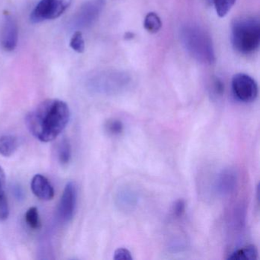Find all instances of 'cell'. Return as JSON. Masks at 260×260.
<instances>
[{"instance_id": "6da1fadb", "label": "cell", "mask_w": 260, "mask_h": 260, "mask_svg": "<svg viewBox=\"0 0 260 260\" xmlns=\"http://www.w3.org/2000/svg\"><path fill=\"white\" fill-rule=\"evenodd\" d=\"M71 118L69 106L60 100L41 103L28 114L26 125L31 135L42 142L54 141L64 130Z\"/></svg>"}, {"instance_id": "7a4b0ae2", "label": "cell", "mask_w": 260, "mask_h": 260, "mask_svg": "<svg viewBox=\"0 0 260 260\" xmlns=\"http://www.w3.org/2000/svg\"><path fill=\"white\" fill-rule=\"evenodd\" d=\"M180 39L187 52L197 61L205 64L215 62V52L211 36L199 25L187 24L180 31Z\"/></svg>"}, {"instance_id": "3957f363", "label": "cell", "mask_w": 260, "mask_h": 260, "mask_svg": "<svg viewBox=\"0 0 260 260\" xmlns=\"http://www.w3.org/2000/svg\"><path fill=\"white\" fill-rule=\"evenodd\" d=\"M231 43L234 50L241 54H252L260 45V23L254 17H243L233 22Z\"/></svg>"}, {"instance_id": "277c9868", "label": "cell", "mask_w": 260, "mask_h": 260, "mask_svg": "<svg viewBox=\"0 0 260 260\" xmlns=\"http://www.w3.org/2000/svg\"><path fill=\"white\" fill-rule=\"evenodd\" d=\"M132 79L127 73L120 71H100L88 80L89 89L95 93L115 95L124 92Z\"/></svg>"}, {"instance_id": "5b68a950", "label": "cell", "mask_w": 260, "mask_h": 260, "mask_svg": "<svg viewBox=\"0 0 260 260\" xmlns=\"http://www.w3.org/2000/svg\"><path fill=\"white\" fill-rule=\"evenodd\" d=\"M72 0H41L32 10L30 19L33 23H41L57 19L66 12Z\"/></svg>"}, {"instance_id": "8992f818", "label": "cell", "mask_w": 260, "mask_h": 260, "mask_svg": "<svg viewBox=\"0 0 260 260\" xmlns=\"http://www.w3.org/2000/svg\"><path fill=\"white\" fill-rule=\"evenodd\" d=\"M106 0H88L79 9L72 21L77 31L89 28L98 20L106 7Z\"/></svg>"}, {"instance_id": "52a82bcc", "label": "cell", "mask_w": 260, "mask_h": 260, "mask_svg": "<svg viewBox=\"0 0 260 260\" xmlns=\"http://www.w3.org/2000/svg\"><path fill=\"white\" fill-rule=\"evenodd\" d=\"M231 86L234 97L241 103H252L258 95L256 82L247 74H235L233 77Z\"/></svg>"}, {"instance_id": "ba28073f", "label": "cell", "mask_w": 260, "mask_h": 260, "mask_svg": "<svg viewBox=\"0 0 260 260\" xmlns=\"http://www.w3.org/2000/svg\"><path fill=\"white\" fill-rule=\"evenodd\" d=\"M19 42L17 22L12 15L5 14L0 25V46L7 52L16 49Z\"/></svg>"}, {"instance_id": "9c48e42d", "label": "cell", "mask_w": 260, "mask_h": 260, "mask_svg": "<svg viewBox=\"0 0 260 260\" xmlns=\"http://www.w3.org/2000/svg\"><path fill=\"white\" fill-rule=\"evenodd\" d=\"M77 189L74 182L67 184L59 202L58 216L63 222H69L73 218L77 206Z\"/></svg>"}, {"instance_id": "30bf717a", "label": "cell", "mask_w": 260, "mask_h": 260, "mask_svg": "<svg viewBox=\"0 0 260 260\" xmlns=\"http://www.w3.org/2000/svg\"><path fill=\"white\" fill-rule=\"evenodd\" d=\"M237 174L233 169L222 170L215 181L216 191L220 196H226L232 194L237 185Z\"/></svg>"}, {"instance_id": "8fae6325", "label": "cell", "mask_w": 260, "mask_h": 260, "mask_svg": "<svg viewBox=\"0 0 260 260\" xmlns=\"http://www.w3.org/2000/svg\"><path fill=\"white\" fill-rule=\"evenodd\" d=\"M31 188L35 196L42 200L49 201L54 198V188L43 175L37 174L32 178Z\"/></svg>"}, {"instance_id": "7c38bea8", "label": "cell", "mask_w": 260, "mask_h": 260, "mask_svg": "<svg viewBox=\"0 0 260 260\" xmlns=\"http://www.w3.org/2000/svg\"><path fill=\"white\" fill-rule=\"evenodd\" d=\"M5 173L0 167V221L7 220L10 214L8 201L5 194Z\"/></svg>"}, {"instance_id": "4fadbf2b", "label": "cell", "mask_w": 260, "mask_h": 260, "mask_svg": "<svg viewBox=\"0 0 260 260\" xmlns=\"http://www.w3.org/2000/svg\"><path fill=\"white\" fill-rule=\"evenodd\" d=\"M19 145V140L13 135L0 137V154L4 156H12L16 151Z\"/></svg>"}, {"instance_id": "5bb4252c", "label": "cell", "mask_w": 260, "mask_h": 260, "mask_svg": "<svg viewBox=\"0 0 260 260\" xmlns=\"http://www.w3.org/2000/svg\"><path fill=\"white\" fill-rule=\"evenodd\" d=\"M258 258V251L255 246H246L232 252L228 257V259L233 260H252Z\"/></svg>"}, {"instance_id": "9a60e30c", "label": "cell", "mask_w": 260, "mask_h": 260, "mask_svg": "<svg viewBox=\"0 0 260 260\" xmlns=\"http://www.w3.org/2000/svg\"><path fill=\"white\" fill-rule=\"evenodd\" d=\"M136 194L131 189H123L119 191L118 194V205L121 208L128 209V208H132L135 206L137 203Z\"/></svg>"}, {"instance_id": "2e32d148", "label": "cell", "mask_w": 260, "mask_h": 260, "mask_svg": "<svg viewBox=\"0 0 260 260\" xmlns=\"http://www.w3.org/2000/svg\"><path fill=\"white\" fill-rule=\"evenodd\" d=\"M144 26L148 32L157 33L162 27L160 18L156 13H149L144 19Z\"/></svg>"}, {"instance_id": "e0dca14e", "label": "cell", "mask_w": 260, "mask_h": 260, "mask_svg": "<svg viewBox=\"0 0 260 260\" xmlns=\"http://www.w3.org/2000/svg\"><path fill=\"white\" fill-rule=\"evenodd\" d=\"M217 16L225 17L235 4L236 0H212Z\"/></svg>"}, {"instance_id": "ac0fdd59", "label": "cell", "mask_w": 260, "mask_h": 260, "mask_svg": "<svg viewBox=\"0 0 260 260\" xmlns=\"http://www.w3.org/2000/svg\"><path fill=\"white\" fill-rule=\"evenodd\" d=\"M72 156V150L69 141L63 140L58 147V159L62 165L69 164Z\"/></svg>"}, {"instance_id": "d6986e66", "label": "cell", "mask_w": 260, "mask_h": 260, "mask_svg": "<svg viewBox=\"0 0 260 260\" xmlns=\"http://www.w3.org/2000/svg\"><path fill=\"white\" fill-rule=\"evenodd\" d=\"M25 221L27 224L30 226V228L34 230H38L40 228L41 221L39 217V213L37 208L31 207L25 214Z\"/></svg>"}, {"instance_id": "ffe728a7", "label": "cell", "mask_w": 260, "mask_h": 260, "mask_svg": "<svg viewBox=\"0 0 260 260\" xmlns=\"http://www.w3.org/2000/svg\"><path fill=\"white\" fill-rule=\"evenodd\" d=\"M70 46L75 52L82 54L85 51V41L80 31H76L71 38Z\"/></svg>"}, {"instance_id": "44dd1931", "label": "cell", "mask_w": 260, "mask_h": 260, "mask_svg": "<svg viewBox=\"0 0 260 260\" xmlns=\"http://www.w3.org/2000/svg\"><path fill=\"white\" fill-rule=\"evenodd\" d=\"M105 127L106 132L112 135H119L124 132V124L119 120H109Z\"/></svg>"}, {"instance_id": "7402d4cb", "label": "cell", "mask_w": 260, "mask_h": 260, "mask_svg": "<svg viewBox=\"0 0 260 260\" xmlns=\"http://www.w3.org/2000/svg\"><path fill=\"white\" fill-rule=\"evenodd\" d=\"M185 208H186V205L183 199H179L176 201L173 205V209H172L173 215L177 217H182L185 213Z\"/></svg>"}, {"instance_id": "603a6c76", "label": "cell", "mask_w": 260, "mask_h": 260, "mask_svg": "<svg viewBox=\"0 0 260 260\" xmlns=\"http://www.w3.org/2000/svg\"><path fill=\"white\" fill-rule=\"evenodd\" d=\"M133 258L132 253L126 248H118L114 253V259L116 260H131Z\"/></svg>"}, {"instance_id": "cb8c5ba5", "label": "cell", "mask_w": 260, "mask_h": 260, "mask_svg": "<svg viewBox=\"0 0 260 260\" xmlns=\"http://www.w3.org/2000/svg\"><path fill=\"white\" fill-rule=\"evenodd\" d=\"M223 90H224V86H223V83L218 79L214 80L212 86L213 93L216 95H220L223 94Z\"/></svg>"}]
</instances>
